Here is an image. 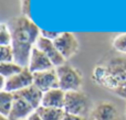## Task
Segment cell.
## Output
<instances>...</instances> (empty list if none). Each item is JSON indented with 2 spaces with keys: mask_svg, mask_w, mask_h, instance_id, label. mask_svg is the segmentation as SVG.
<instances>
[{
  "mask_svg": "<svg viewBox=\"0 0 126 120\" xmlns=\"http://www.w3.org/2000/svg\"><path fill=\"white\" fill-rule=\"evenodd\" d=\"M92 79L96 85L126 99V57L114 56L96 65Z\"/></svg>",
  "mask_w": 126,
  "mask_h": 120,
  "instance_id": "obj_1",
  "label": "cell"
},
{
  "mask_svg": "<svg viewBox=\"0 0 126 120\" xmlns=\"http://www.w3.org/2000/svg\"><path fill=\"white\" fill-rule=\"evenodd\" d=\"M6 23L12 35V43L34 46L41 35V29L24 15L12 17Z\"/></svg>",
  "mask_w": 126,
  "mask_h": 120,
  "instance_id": "obj_2",
  "label": "cell"
},
{
  "mask_svg": "<svg viewBox=\"0 0 126 120\" xmlns=\"http://www.w3.org/2000/svg\"><path fill=\"white\" fill-rule=\"evenodd\" d=\"M55 70L59 78V88H61L65 93L81 89L83 84V76L78 68L65 63L59 67H55Z\"/></svg>",
  "mask_w": 126,
  "mask_h": 120,
  "instance_id": "obj_3",
  "label": "cell"
},
{
  "mask_svg": "<svg viewBox=\"0 0 126 120\" xmlns=\"http://www.w3.org/2000/svg\"><path fill=\"white\" fill-rule=\"evenodd\" d=\"M66 114L76 115V116L85 117L90 111V99L81 90H73V92L65 93L64 107Z\"/></svg>",
  "mask_w": 126,
  "mask_h": 120,
  "instance_id": "obj_4",
  "label": "cell"
},
{
  "mask_svg": "<svg viewBox=\"0 0 126 120\" xmlns=\"http://www.w3.org/2000/svg\"><path fill=\"white\" fill-rule=\"evenodd\" d=\"M53 43L65 60L73 57L80 50L78 37L72 32H61Z\"/></svg>",
  "mask_w": 126,
  "mask_h": 120,
  "instance_id": "obj_5",
  "label": "cell"
},
{
  "mask_svg": "<svg viewBox=\"0 0 126 120\" xmlns=\"http://www.w3.org/2000/svg\"><path fill=\"white\" fill-rule=\"evenodd\" d=\"M31 85H33V73L28 67H24L19 74L6 78L3 90L15 94Z\"/></svg>",
  "mask_w": 126,
  "mask_h": 120,
  "instance_id": "obj_6",
  "label": "cell"
},
{
  "mask_svg": "<svg viewBox=\"0 0 126 120\" xmlns=\"http://www.w3.org/2000/svg\"><path fill=\"white\" fill-rule=\"evenodd\" d=\"M33 85L37 86L43 93L53 88H59V78H58L57 70L52 68L49 71L33 73Z\"/></svg>",
  "mask_w": 126,
  "mask_h": 120,
  "instance_id": "obj_7",
  "label": "cell"
},
{
  "mask_svg": "<svg viewBox=\"0 0 126 120\" xmlns=\"http://www.w3.org/2000/svg\"><path fill=\"white\" fill-rule=\"evenodd\" d=\"M35 48H38L40 51L44 53L50 59V61L52 62V64L54 65V67H59V66L65 64V61L66 60L62 56V54L59 52V50L57 48V46L54 45L53 41L51 40H48L46 37L41 36L38 39L37 43H35Z\"/></svg>",
  "mask_w": 126,
  "mask_h": 120,
  "instance_id": "obj_8",
  "label": "cell"
},
{
  "mask_svg": "<svg viewBox=\"0 0 126 120\" xmlns=\"http://www.w3.org/2000/svg\"><path fill=\"white\" fill-rule=\"evenodd\" d=\"M91 120H120L117 107L111 101H101L90 115Z\"/></svg>",
  "mask_w": 126,
  "mask_h": 120,
  "instance_id": "obj_9",
  "label": "cell"
},
{
  "mask_svg": "<svg viewBox=\"0 0 126 120\" xmlns=\"http://www.w3.org/2000/svg\"><path fill=\"white\" fill-rule=\"evenodd\" d=\"M28 68L32 73H38V72L52 70V68L55 67L52 64V62L50 61V59L42 51H40L39 48L34 46L32 50V53H31Z\"/></svg>",
  "mask_w": 126,
  "mask_h": 120,
  "instance_id": "obj_10",
  "label": "cell"
},
{
  "mask_svg": "<svg viewBox=\"0 0 126 120\" xmlns=\"http://www.w3.org/2000/svg\"><path fill=\"white\" fill-rule=\"evenodd\" d=\"M33 111L34 109L24 99L15 94V101H13L12 109H11L8 118L10 120H23L28 118Z\"/></svg>",
  "mask_w": 126,
  "mask_h": 120,
  "instance_id": "obj_11",
  "label": "cell"
},
{
  "mask_svg": "<svg viewBox=\"0 0 126 120\" xmlns=\"http://www.w3.org/2000/svg\"><path fill=\"white\" fill-rule=\"evenodd\" d=\"M15 94L17 95V96L21 97L22 99H24L33 109L37 110L42 104V98H43L44 93L41 92L37 86L31 85V86H29V87L24 88V89L20 90V92L15 93Z\"/></svg>",
  "mask_w": 126,
  "mask_h": 120,
  "instance_id": "obj_12",
  "label": "cell"
},
{
  "mask_svg": "<svg viewBox=\"0 0 126 120\" xmlns=\"http://www.w3.org/2000/svg\"><path fill=\"white\" fill-rule=\"evenodd\" d=\"M65 100V92L61 88H53L43 94L41 106L50 108H60L63 109Z\"/></svg>",
  "mask_w": 126,
  "mask_h": 120,
  "instance_id": "obj_13",
  "label": "cell"
},
{
  "mask_svg": "<svg viewBox=\"0 0 126 120\" xmlns=\"http://www.w3.org/2000/svg\"><path fill=\"white\" fill-rule=\"evenodd\" d=\"M15 101V94L6 90L0 92V115L8 117L12 109V105Z\"/></svg>",
  "mask_w": 126,
  "mask_h": 120,
  "instance_id": "obj_14",
  "label": "cell"
},
{
  "mask_svg": "<svg viewBox=\"0 0 126 120\" xmlns=\"http://www.w3.org/2000/svg\"><path fill=\"white\" fill-rule=\"evenodd\" d=\"M40 114L42 120H62L65 115V111L60 108H50L40 106L37 109Z\"/></svg>",
  "mask_w": 126,
  "mask_h": 120,
  "instance_id": "obj_15",
  "label": "cell"
},
{
  "mask_svg": "<svg viewBox=\"0 0 126 120\" xmlns=\"http://www.w3.org/2000/svg\"><path fill=\"white\" fill-rule=\"evenodd\" d=\"M24 67L20 66L16 62H8V63H0V76L4 78H9L11 76L19 74Z\"/></svg>",
  "mask_w": 126,
  "mask_h": 120,
  "instance_id": "obj_16",
  "label": "cell"
},
{
  "mask_svg": "<svg viewBox=\"0 0 126 120\" xmlns=\"http://www.w3.org/2000/svg\"><path fill=\"white\" fill-rule=\"evenodd\" d=\"M112 46L116 52L126 55V32L116 35L112 41Z\"/></svg>",
  "mask_w": 126,
  "mask_h": 120,
  "instance_id": "obj_17",
  "label": "cell"
},
{
  "mask_svg": "<svg viewBox=\"0 0 126 120\" xmlns=\"http://www.w3.org/2000/svg\"><path fill=\"white\" fill-rule=\"evenodd\" d=\"M12 43V35L9 30L6 22L0 24V46L1 45H11Z\"/></svg>",
  "mask_w": 126,
  "mask_h": 120,
  "instance_id": "obj_18",
  "label": "cell"
},
{
  "mask_svg": "<svg viewBox=\"0 0 126 120\" xmlns=\"http://www.w3.org/2000/svg\"><path fill=\"white\" fill-rule=\"evenodd\" d=\"M15 62L12 45H1L0 46V63Z\"/></svg>",
  "mask_w": 126,
  "mask_h": 120,
  "instance_id": "obj_19",
  "label": "cell"
},
{
  "mask_svg": "<svg viewBox=\"0 0 126 120\" xmlns=\"http://www.w3.org/2000/svg\"><path fill=\"white\" fill-rule=\"evenodd\" d=\"M21 15L31 19L30 13V0H21Z\"/></svg>",
  "mask_w": 126,
  "mask_h": 120,
  "instance_id": "obj_20",
  "label": "cell"
},
{
  "mask_svg": "<svg viewBox=\"0 0 126 120\" xmlns=\"http://www.w3.org/2000/svg\"><path fill=\"white\" fill-rule=\"evenodd\" d=\"M60 35V32H55V31H48V30H42L41 29V36L46 37L48 40L54 41L58 36Z\"/></svg>",
  "mask_w": 126,
  "mask_h": 120,
  "instance_id": "obj_21",
  "label": "cell"
},
{
  "mask_svg": "<svg viewBox=\"0 0 126 120\" xmlns=\"http://www.w3.org/2000/svg\"><path fill=\"white\" fill-rule=\"evenodd\" d=\"M62 120H84V117L76 116V115H72V114H66L65 112Z\"/></svg>",
  "mask_w": 126,
  "mask_h": 120,
  "instance_id": "obj_22",
  "label": "cell"
},
{
  "mask_svg": "<svg viewBox=\"0 0 126 120\" xmlns=\"http://www.w3.org/2000/svg\"><path fill=\"white\" fill-rule=\"evenodd\" d=\"M27 120H42V118H41V116H40L39 112H38L37 110H34V111L27 118Z\"/></svg>",
  "mask_w": 126,
  "mask_h": 120,
  "instance_id": "obj_23",
  "label": "cell"
},
{
  "mask_svg": "<svg viewBox=\"0 0 126 120\" xmlns=\"http://www.w3.org/2000/svg\"><path fill=\"white\" fill-rule=\"evenodd\" d=\"M0 120H10L8 118V117H4V116H1V115H0Z\"/></svg>",
  "mask_w": 126,
  "mask_h": 120,
  "instance_id": "obj_24",
  "label": "cell"
},
{
  "mask_svg": "<svg viewBox=\"0 0 126 120\" xmlns=\"http://www.w3.org/2000/svg\"><path fill=\"white\" fill-rule=\"evenodd\" d=\"M125 116H126V111H125Z\"/></svg>",
  "mask_w": 126,
  "mask_h": 120,
  "instance_id": "obj_25",
  "label": "cell"
},
{
  "mask_svg": "<svg viewBox=\"0 0 126 120\" xmlns=\"http://www.w3.org/2000/svg\"><path fill=\"white\" fill-rule=\"evenodd\" d=\"M23 120H27V119H23Z\"/></svg>",
  "mask_w": 126,
  "mask_h": 120,
  "instance_id": "obj_26",
  "label": "cell"
}]
</instances>
